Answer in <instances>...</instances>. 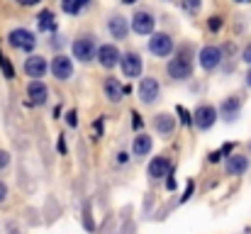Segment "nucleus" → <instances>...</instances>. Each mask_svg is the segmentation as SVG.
I'll return each mask as SVG.
<instances>
[{"mask_svg":"<svg viewBox=\"0 0 251 234\" xmlns=\"http://www.w3.org/2000/svg\"><path fill=\"white\" fill-rule=\"evenodd\" d=\"M149 49L156 54V56H168V52L173 49V42L168 34H154L149 39Z\"/></svg>","mask_w":251,"mask_h":234,"instance_id":"obj_1","label":"nucleus"},{"mask_svg":"<svg viewBox=\"0 0 251 234\" xmlns=\"http://www.w3.org/2000/svg\"><path fill=\"white\" fill-rule=\"evenodd\" d=\"M10 44L17 47V49L29 52V49L34 47V37H32L27 29H12V32H10Z\"/></svg>","mask_w":251,"mask_h":234,"instance_id":"obj_2","label":"nucleus"},{"mask_svg":"<svg viewBox=\"0 0 251 234\" xmlns=\"http://www.w3.org/2000/svg\"><path fill=\"white\" fill-rule=\"evenodd\" d=\"M215 117H217L215 107H212V105H202V107H198V112H195V125H198L200 130H210V127L215 125Z\"/></svg>","mask_w":251,"mask_h":234,"instance_id":"obj_3","label":"nucleus"},{"mask_svg":"<svg viewBox=\"0 0 251 234\" xmlns=\"http://www.w3.org/2000/svg\"><path fill=\"white\" fill-rule=\"evenodd\" d=\"M168 74L173 78H188L190 76V59H188L185 54H180L178 59H173V61L168 64Z\"/></svg>","mask_w":251,"mask_h":234,"instance_id":"obj_4","label":"nucleus"},{"mask_svg":"<svg viewBox=\"0 0 251 234\" xmlns=\"http://www.w3.org/2000/svg\"><path fill=\"white\" fill-rule=\"evenodd\" d=\"M132 29L139 32V34H151V29H154V17H151L149 12H137V15L132 17Z\"/></svg>","mask_w":251,"mask_h":234,"instance_id":"obj_5","label":"nucleus"},{"mask_svg":"<svg viewBox=\"0 0 251 234\" xmlns=\"http://www.w3.org/2000/svg\"><path fill=\"white\" fill-rule=\"evenodd\" d=\"M98 56H100V64H102L105 69H112V66H117V64H120V52H117V47H112V44L100 47Z\"/></svg>","mask_w":251,"mask_h":234,"instance_id":"obj_6","label":"nucleus"},{"mask_svg":"<svg viewBox=\"0 0 251 234\" xmlns=\"http://www.w3.org/2000/svg\"><path fill=\"white\" fill-rule=\"evenodd\" d=\"M51 71H54V76H56V78H61V80L71 78V74H74L71 59H66V56H56V59L51 61Z\"/></svg>","mask_w":251,"mask_h":234,"instance_id":"obj_7","label":"nucleus"},{"mask_svg":"<svg viewBox=\"0 0 251 234\" xmlns=\"http://www.w3.org/2000/svg\"><path fill=\"white\" fill-rule=\"evenodd\" d=\"M74 54H76V59H81V61H90L93 59V54H95V44H93V39H78L76 44H74Z\"/></svg>","mask_w":251,"mask_h":234,"instance_id":"obj_8","label":"nucleus"},{"mask_svg":"<svg viewBox=\"0 0 251 234\" xmlns=\"http://www.w3.org/2000/svg\"><path fill=\"white\" fill-rule=\"evenodd\" d=\"M139 95H142L144 103H154L159 98V83L154 78H144L142 85H139Z\"/></svg>","mask_w":251,"mask_h":234,"instance_id":"obj_9","label":"nucleus"},{"mask_svg":"<svg viewBox=\"0 0 251 234\" xmlns=\"http://www.w3.org/2000/svg\"><path fill=\"white\" fill-rule=\"evenodd\" d=\"M220 64V49L217 47H205L202 52H200V66L202 69H215Z\"/></svg>","mask_w":251,"mask_h":234,"instance_id":"obj_10","label":"nucleus"},{"mask_svg":"<svg viewBox=\"0 0 251 234\" xmlns=\"http://www.w3.org/2000/svg\"><path fill=\"white\" fill-rule=\"evenodd\" d=\"M25 71H27V76L29 78H42L44 74H47V61H44L42 56H32V59H27Z\"/></svg>","mask_w":251,"mask_h":234,"instance_id":"obj_11","label":"nucleus"},{"mask_svg":"<svg viewBox=\"0 0 251 234\" xmlns=\"http://www.w3.org/2000/svg\"><path fill=\"white\" fill-rule=\"evenodd\" d=\"M122 71H125V76H129V78L139 76L142 74V59L137 54H127L122 59Z\"/></svg>","mask_w":251,"mask_h":234,"instance_id":"obj_12","label":"nucleus"},{"mask_svg":"<svg viewBox=\"0 0 251 234\" xmlns=\"http://www.w3.org/2000/svg\"><path fill=\"white\" fill-rule=\"evenodd\" d=\"M27 93H29V100H32L34 105H42V103L47 100V88H44V83H39V80H32L29 88H27Z\"/></svg>","mask_w":251,"mask_h":234,"instance_id":"obj_13","label":"nucleus"},{"mask_svg":"<svg viewBox=\"0 0 251 234\" xmlns=\"http://www.w3.org/2000/svg\"><path fill=\"white\" fill-rule=\"evenodd\" d=\"M247 166H249L247 156H229V158H227V171H229L232 176L244 173V171H247Z\"/></svg>","mask_w":251,"mask_h":234,"instance_id":"obj_14","label":"nucleus"},{"mask_svg":"<svg viewBox=\"0 0 251 234\" xmlns=\"http://www.w3.org/2000/svg\"><path fill=\"white\" fill-rule=\"evenodd\" d=\"M166 173H168V158L166 156H156V158L149 163V176L161 178V176H166Z\"/></svg>","mask_w":251,"mask_h":234,"instance_id":"obj_15","label":"nucleus"},{"mask_svg":"<svg viewBox=\"0 0 251 234\" xmlns=\"http://www.w3.org/2000/svg\"><path fill=\"white\" fill-rule=\"evenodd\" d=\"M110 32H112L117 39H125V34H127V22H125V17H112V20H110Z\"/></svg>","mask_w":251,"mask_h":234,"instance_id":"obj_16","label":"nucleus"},{"mask_svg":"<svg viewBox=\"0 0 251 234\" xmlns=\"http://www.w3.org/2000/svg\"><path fill=\"white\" fill-rule=\"evenodd\" d=\"M105 93H107V98H110V100H115V103H117V100L122 98V93H125V90L120 88V83H117L115 78H110V80H105Z\"/></svg>","mask_w":251,"mask_h":234,"instance_id":"obj_17","label":"nucleus"},{"mask_svg":"<svg viewBox=\"0 0 251 234\" xmlns=\"http://www.w3.org/2000/svg\"><path fill=\"white\" fill-rule=\"evenodd\" d=\"M222 112H225L227 120H234L237 112H239V100H237V98H227V100L222 103Z\"/></svg>","mask_w":251,"mask_h":234,"instance_id":"obj_18","label":"nucleus"},{"mask_svg":"<svg viewBox=\"0 0 251 234\" xmlns=\"http://www.w3.org/2000/svg\"><path fill=\"white\" fill-rule=\"evenodd\" d=\"M134 154L137 156H144V154H149V149H151V139L149 137H144V134H139L137 139H134Z\"/></svg>","mask_w":251,"mask_h":234,"instance_id":"obj_19","label":"nucleus"},{"mask_svg":"<svg viewBox=\"0 0 251 234\" xmlns=\"http://www.w3.org/2000/svg\"><path fill=\"white\" fill-rule=\"evenodd\" d=\"M56 27V20H54V12L51 10H44L42 15H39V29H44V32H49V29H54Z\"/></svg>","mask_w":251,"mask_h":234,"instance_id":"obj_20","label":"nucleus"},{"mask_svg":"<svg viewBox=\"0 0 251 234\" xmlns=\"http://www.w3.org/2000/svg\"><path fill=\"white\" fill-rule=\"evenodd\" d=\"M85 5H88V0H61V7H64V12H69V15H76Z\"/></svg>","mask_w":251,"mask_h":234,"instance_id":"obj_21","label":"nucleus"},{"mask_svg":"<svg viewBox=\"0 0 251 234\" xmlns=\"http://www.w3.org/2000/svg\"><path fill=\"white\" fill-rule=\"evenodd\" d=\"M156 127H159V132H171L173 130V120L168 115H159L156 117Z\"/></svg>","mask_w":251,"mask_h":234,"instance_id":"obj_22","label":"nucleus"},{"mask_svg":"<svg viewBox=\"0 0 251 234\" xmlns=\"http://www.w3.org/2000/svg\"><path fill=\"white\" fill-rule=\"evenodd\" d=\"M0 66H2V71H5V76H7V78H15V69L10 66V61H7V59H5L2 54H0Z\"/></svg>","mask_w":251,"mask_h":234,"instance_id":"obj_23","label":"nucleus"},{"mask_svg":"<svg viewBox=\"0 0 251 234\" xmlns=\"http://www.w3.org/2000/svg\"><path fill=\"white\" fill-rule=\"evenodd\" d=\"M183 7H185V10H190V12H198L200 2H198V0H185V2H183Z\"/></svg>","mask_w":251,"mask_h":234,"instance_id":"obj_24","label":"nucleus"},{"mask_svg":"<svg viewBox=\"0 0 251 234\" xmlns=\"http://www.w3.org/2000/svg\"><path fill=\"white\" fill-rule=\"evenodd\" d=\"M10 163V156H7V152H0V168H5Z\"/></svg>","mask_w":251,"mask_h":234,"instance_id":"obj_25","label":"nucleus"},{"mask_svg":"<svg viewBox=\"0 0 251 234\" xmlns=\"http://www.w3.org/2000/svg\"><path fill=\"white\" fill-rule=\"evenodd\" d=\"M210 29H220V17H212L210 20Z\"/></svg>","mask_w":251,"mask_h":234,"instance_id":"obj_26","label":"nucleus"},{"mask_svg":"<svg viewBox=\"0 0 251 234\" xmlns=\"http://www.w3.org/2000/svg\"><path fill=\"white\" fill-rule=\"evenodd\" d=\"M178 112H180V115H183V122H185V125H188V122H190V120H193V117H190V115H188V112H185V110H183V107H178Z\"/></svg>","mask_w":251,"mask_h":234,"instance_id":"obj_27","label":"nucleus"},{"mask_svg":"<svg viewBox=\"0 0 251 234\" xmlns=\"http://www.w3.org/2000/svg\"><path fill=\"white\" fill-rule=\"evenodd\" d=\"M5 195H7V188H5V183L0 181V203L5 200Z\"/></svg>","mask_w":251,"mask_h":234,"instance_id":"obj_28","label":"nucleus"},{"mask_svg":"<svg viewBox=\"0 0 251 234\" xmlns=\"http://www.w3.org/2000/svg\"><path fill=\"white\" fill-rule=\"evenodd\" d=\"M244 61H247V64H251V44L244 49Z\"/></svg>","mask_w":251,"mask_h":234,"instance_id":"obj_29","label":"nucleus"},{"mask_svg":"<svg viewBox=\"0 0 251 234\" xmlns=\"http://www.w3.org/2000/svg\"><path fill=\"white\" fill-rule=\"evenodd\" d=\"M69 125H71V127L76 125V115H74V112H69Z\"/></svg>","mask_w":251,"mask_h":234,"instance_id":"obj_30","label":"nucleus"},{"mask_svg":"<svg viewBox=\"0 0 251 234\" xmlns=\"http://www.w3.org/2000/svg\"><path fill=\"white\" fill-rule=\"evenodd\" d=\"M17 2H22V5H34V2H39V0H17Z\"/></svg>","mask_w":251,"mask_h":234,"instance_id":"obj_31","label":"nucleus"},{"mask_svg":"<svg viewBox=\"0 0 251 234\" xmlns=\"http://www.w3.org/2000/svg\"><path fill=\"white\" fill-rule=\"evenodd\" d=\"M247 83H249V85H251V74H249V76H247Z\"/></svg>","mask_w":251,"mask_h":234,"instance_id":"obj_32","label":"nucleus"},{"mask_svg":"<svg viewBox=\"0 0 251 234\" xmlns=\"http://www.w3.org/2000/svg\"><path fill=\"white\" fill-rule=\"evenodd\" d=\"M125 2H134V0H125Z\"/></svg>","mask_w":251,"mask_h":234,"instance_id":"obj_33","label":"nucleus"},{"mask_svg":"<svg viewBox=\"0 0 251 234\" xmlns=\"http://www.w3.org/2000/svg\"><path fill=\"white\" fill-rule=\"evenodd\" d=\"M239 2H247V0H239Z\"/></svg>","mask_w":251,"mask_h":234,"instance_id":"obj_34","label":"nucleus"}]
</instances>
